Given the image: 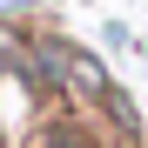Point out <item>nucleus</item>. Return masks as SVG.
Instances as JSON below:
<instances>
[{
    "label": "nucleus",
    "instance_id": "obj_1",
    "mask_svg": "<svg viewBox=\"0 0 148 148\" xmlns=\"http://www.w3.org/2000/svg\"><path fill=\"white\" fill-rule=\"evenodd\" d=\"M67 94H74V101H94V108H108V101H114L108 67L94 61L88 47H67Z\"/></svg>",
    "mask_w": 148,
    "mask_h": 148
},
{
    "label": "nucleus",
    "instance_id": "obj_2",
    "mask_svg": "<svg viewBox=\"0 0 148 148\" xmlns=\"http://www.w3.org/2000/svg\"><path fill=\"white\" fill-rule=\"evenodd\" d=\"M34 148H88V141L74 135L67 121H54V128H40V135H34Z\"/></svg>",
    "mask_w": 148,
    "mask_h": 148
}]
</instances>
